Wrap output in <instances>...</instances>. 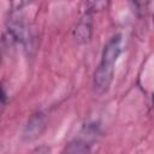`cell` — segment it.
I'll return each instance as SVG.
<instances>
[{"label": "cell", "instance_id": "1", "mask_svg": "<svg viewBox=\"0 0 154 154\" xmlns=\"http://www.w3.org/2000/svg\"><path fill=\"white\" fill-rule=\"evenodd\" d=\"M122 53V36L113 35L105 43L100 63L93 76V88L99 95L107 93L114 77V65Z\"/></svg>", "mask_w": 154, "mask_h": 154}, {"label": "cell", "instance_id": "2", "mask_svg": "<svg viewBox=\"0 0 154 154\" xmlns=\"http://www.w3.org/2000/svg\"><path fill=\"white\" fill-rule=\"evenodd\" d=\"M93 35V13L87 11L73 29V38L77 43H88Z\"/></svg>", "mask_w": 154, "mask_h": 154}, {"label": "cell", "instance_id": "3", "mask_svg": "<svg viewBox=\"0 0 154 154\" xmlns=\"http://www.w3.org/2000/svg\"><path fill=\"white\" fill-rule=\"evenodd\" d=\"M45 129H46L45 116L41 112H36L29 118V120L24 128V131H23V137L28 141L35 140L42 135Z\"/></svg>", "mask_w": 154, "mask_h": 154}, {"label": "cell", "instance_id": "4", "mask_svg": "<svg viewBox=\"0 0 154 154\" xmlns=\"http://www.w3.org/2000/svg\"><path fill=\"white\" fill-rule=\"evenodd\" d=\"M90 134L87 137L78 136V137L73 138L71 142H69L66 144L64 152H66V153H88V152H90V147H91Z\"/></svg>", "mask_w": 154, "mask_h": 154}, {"label": "cell", "instance_id": "5", "mask_svg": "<svg viewBox=\"0 0 154 154\" xmlns=\"http://www.w3.org/2000/svg\"><path fill=\"white\" fill-rule=\"evenodd\" d=\"M109 0H87V11L90 13H97L108 7Z\"/></svg>", "mask_w": 154, "mask_h": 154}, {"label": "cell", "instance_id": "6", "mask_svg": "<svg viewBox=\"0 0 154 154\" xmlns=\"http://www.w3.org/2000/svg\"><path fill=\"white\" fill-rule=\"evenodd\" d=\"M132 1L136 4V6H138V7H140V6H143V5L146 4V1H147V0H132Z\"/></svg>", "mask_w": 154, "mask_h": 154}, {"label": "cell", "instance_id": "7", "mask_svg": "<svg viewBox=\"0 0 154 154\" xmlns=\"http://www.w3.org/2000/svg\"><path fill=\"white\" fill-rule=\"evenodd\" d=\"M35 0H20V6H25V5H29L31 2H34Z\"/></svg>", "mask_w": 154, "mask_h": 154}, {"label": "cell", "instance_id": "8", "mask_svg": "<svg viewBox=\"0 0 154 154\" xmlns=\"http://www.w3.org/2000/svg\"><path fill=\"white\" fill-rule=\"evenodd\" d=\"M153 106H154V95H153Z\"/></svg>", "mask_w": 154, "mask_h": 154}]
</instances>
